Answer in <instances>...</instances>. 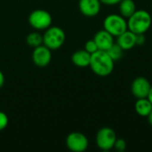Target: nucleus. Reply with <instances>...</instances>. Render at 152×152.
I'll return each mask as SVG.
<instances>
[{
    "mask_svg": "<svg viewBox=\"0 0 152 152\" xmlns=\"http://www.w3.org/2000/svg\"><path fill=\"white\" fill-rule=\"evenodd\" d=\"M115 61L111 59L106 51L98 50L91 54L89 67L92 71L99 77H108L114 69Z\"/></svg>",
    "mask_w": 152,
    "mask_h": 152,
    "instance_id": "f257e3e1",
    "label": "nucleus"
},
{
    "mask_svg": "<svg viewBox=\"0 0 152 152\" xmlns=\"http://www.w3.org/2000/svg\"><path fill=\"white\" fill-rule=\"evenodd\" d=\"M127 20V28L134 34H145L152 24L151 13L146 10H136Z\"/></svg>",
    "mask_w": 152,
    "mask_h": 152,
    "instance_id": "f03ea898",
    "label": "nucleus"
},
{
    "mask_svg": "<svg viewBox=\"0 0 152 152\" xmlns=\"http://www.w3.org/2000/svg\"><path fill=\"white\" fill-rule=\"evenodd\" d=\"M66 40L64 30L56 26H51L45 29L43 35V45L51 50H57L61 48Z\"/></svg>",
    "mask_w": 152,
    "mask_h": 152,
    "instance_id": "7ed1b4c3",
    "label": "nucleus"
},
{
    "mask_svg": "<svg viewBox=\"0 0 152 152\" xmlns=\"http://www.w3.org/2000/svg\"><path fill=\"white\" fill-rule=\"evenodd\" d=\"M103 28L117 37L126 30H127V20L121 14H109L103 20Z\"/></svg>",
    "mask_w": 152,
    "mask_h": 152,
    "instance_id": "20e7f679",
    "label": "nucleus"
},
{
    "mask_svg": "<svg viewBox=\"0 0 152 152\" xmlns=\"http://www.w3.org/2000/svg\"><path fill=\"white\" fill-rule=\"evenodd\" d=\"M29 25L37 30H45L51 27L53 17L49 12L43 9H37L32 11L28 18Z\"/></svg>",
    "mask_w": 152,
    "mask_h": 152,
    "instance_id": "39448f33",
    "label": "nucleus"
},
{
    "mask_svg": "<svg viewBox=\"0 0 152 152\" xmlns=\"http://www.w3.org/2000/svg\"><path fill=\"white\" fill-rule=\"evenodd\" d=\"M117 138L116 132L112 128L105 126L98 130L95 136V142L100 150L108 151L113 149Z\"/></svg>",
    "mask_w": 152,
    "mask_h": 152,
    "instance_id": "423d86ee",
    "label": "nucleus"
},
{
    "mask_svg": "<svg viewBox=\"0 0 152 152\" xmlns=\"http://www.w3.org/2000/svg\"><path fill=\"white\" fill-rule=\"evenodd\" d=\"M66 146L71 151L84 152L89 146V141L84 134L72 132L66 138Z\"/></svg>",
    "mask_w": 152,
    "mask_h": 152,
    "instance_id": "0eeeda50",
    "label": "nucleus"
},
{
    "mask_svg": "<svg viewBox=\"0 0 152 152\" xmlns=\"http://www.w3.org/2000/svg\"><path fill=\"white\" fill-rule=\"evenodd\" d=\"M52 61V50L49 49L45 45H41L35 47L32 53V61L33 63L39 67L45 68L50 64Z\"/></svg>",
    "mask_w": 152,
    "mask_h": 152,
    "instance_id": "6e6552de",
    "label": "nucleus"
},
{
    "mask_svg": "<svg viewBox=\"0 0 152 152\" xmlns=\"http://www.w3.org/2000/svg\"><path fill=\"white\" fill-rule=\"evenodd\" d=\"M151 84L144 77H135L131 84V92L132 94L136 98H147L151 91Z\"/></svg>",
    "mask_w": 152,
    "mask_h": 152,
    "instance_id": "1a4fd4ad",
    "label": "nucleus"
},
{
    "mask_svg": "<svg viewBox=\"0 0 152 152\" xmlns=\"http://www.w3.org/2000/svg\"><path fill=\"white\" fill-rule=\"evenodd\" d=\"M102 7L100 0H78V9L86 17H94L99 14Z\"/></svg>",
    "mask_w": 152,
    "mask_h": 152,
    "instance_id": "9d476101",
    "label": "nucleus"
},
{
    "mask_svg": "<svg viewBox=\"0 0 152 152\" xmlns=\"http://www.w3.org/2000/svg\"><path fill=\"white\" fill-rule=\"evenodd\" d=\"M93 39L96 43L98 49L102 51H108L115 43L114 37L104 28L98 30Z\"/></svg>",
    "mask_w": 152,
    "mask_h": 152,
    "instance_id": "9b49d317",
    "label": "nucleus"
},
{
    "mask_svg": "<svg viewBox=\"0 0 152 152\" xmlns=\"http://www.w3.org/2000/svg\"><path fill=\"white\" fill-rule=\"evenodd\" d=\"M136 34L133 33L129 29L126 30L122 34L117 37L116 43L125 51L131 50L136 45Z\"/></svg>",
    "mask_w": 152,
    "mask_h": 152,
    "instance_id": "f8f14e48",
    "label": "nucleus"
},
{
    "mask_svg": "<svg viewBox=\"0 0 152 152\" xmlns=\"http://www.w3.org/2000/svg\"><path fill=\"white\" fill-rule=\"evenodd\" d=\"M91 61V53L86 52L85 49L77 50L73 53L71 55L72 63L78 68H86L89 67Z\"/></svg>",
    "mask_w": 152,
    "mask_h": 152,
    "instance_id": "ddd939ff",
    "label": "nucleus"
},
{
    "mask_svg": "<svg viewBox=\"0 0 152 152\" xmlns=\"http://www.w3.org/2000/svg\"><path fill=\"white\" fill-rule=\"evenodd\" d=\"M135 112L143 118H147V116L152 110V104L148 98H140L137 99L134 104Z\"/></svg>",
    "mask_w": 152,
    "mask_h": 152,
    "instance_id": "4468645a",
    "label": "nucleus"
},
{
    "mask_svg": "<svg viewBox=\"0 0 152 152\" xmlns=\"http://www.w3.org/2000/svg\"><path fill=\"white\" fill-rule=\"evenodd\" d=\"M118 8L120 14L126 19H128L137 10L134 0H121L118 4Z\"/></svg>",
    "mask_w": 152,
    "mask_h": 152,
    "instance_id": "2eb2a0df",
    "label": "nucleus"
},
{
    "mask_svg": "<svg viewBox=\"0 0 152 152\" xmlns=\"http://www.w3.org/2000/svg\"><path fill=\"white\" fill-rule=\"evenodd\" d=\"M26 43L30 47H37L43 45V35L38 32H31L26 37Z\"/></svg>",
    "mask_w": 152,
    "mask_h": 152,
    "instance_id": "dca6fc26",
    "label": "nucleus"
},
{
    "mask_svg": "<svg viewBox=\"0 0 152 152\" xmlns=\"http://www.w3.org/2000/svg\"><path fill=\"white\" fill-rule=\"evenodd\" d=\"M108 53H109V55L111 57V59L114 61H119V60H121L122 59V57L124 56V52H125V50H123L116 42L113 44V45L108 50V51H106Z\"/></svg>",
    "mask_w": 152,
    "mask_h": 152,
    "instance_id": "f3484780",
    "label": "nucleus"
},
{
    "mask_svg": "<svg viewBox=\"0 0 152 152\" xmlns=\"http://www.w3.org/2000/svg\"><path fill=\"white\" fill-rule=\"evenodd\" d=\"M113 149L118 152H124L126 150V142L122 138H117Z\"/></svg>",
    "mask_w": 152,
    "mask_h": 152,
    "instance_id": "a211bd4d",
    "label": "nucleus"
},
{
    "mask_svg": "<svg viewBox=\"0 0 152 152\" xmlns=\"http://www.w3.org/2000/svg\"><path fill=\"white\" fill-rule=\"evenodd\" d=\"M85 50L86 52H88L89 53H95L96 51H98V47H97V45L96 43L94 42V39H91V40H88L86 41V43L85 44Z\"/></svg>",
    "mask_w": 152,
    "mask_h": 152,
    "instance_id": "6ab92c4d",
    "label": "nucleus"
},
{
    "mask_svg": "<svg viewBox=\"0 0 152 152\" xmlns=\"http://www.w3.org/2000/svg\"><path fill=\"white\" fill-rule=\"evenodd\" d=\"M8 122H9V119H8L7 115L4 112L0 111V132L7 127Z\"/></svg>",
    "mask_w": 152,
    "mask_h": 152,
    "instance_id": "aec40b11",
    "label": "nucleus"
},
{
    "mask_svg": "<svg viewBox=\"0 0 152 152\" xmlns=\"http://www.w3.org/2000/svg\"><path fill=\"white\" fill-rule=\"evenodd\" d=\"M135 42H136V45H139V46L143 45L145 44V42H146L145 34H136Z\"/></svg>",
    "mask_w": 152,
    "mask_h": 152,
    "instance_id": "412c9836",
    "label": "nucleus"
},
{
    "mask_svg": "<svg viewBox=\"0 0 152 152\" xmlns=\"http://www.w3.org/2000/svg\"><path fill=\"white\" fill-rule=\"evenodd\" d=\"M102 4H105V5H109V6H111V5H116V4H118L121 0H100Z\"/></svg>",
    "mask_w": 152,
    "mask_h": 152,
    "instance_id": "4be33fe9",
    "label": "nucleus"
},
{
    "mask_svg": "<svg viewBox=\"0 0 152 152\" xmlns=\"http://www.w3.org/2000/svg\"><path fill=\"white\" fill-rule=\"evenodd\" d=\"M4 84V73L0 70V89L3 87Z\"/></svg>",
    "mask_w": 152,
    "mask_h": 152,
    "instance_id": "5701e85b",
    "label": "nucleus"
},
{
    "mask_svg": "<svg viewBox=\"0 0 152 152\" xmlns=\"http://www.w3.org/2000/svg\"><path fill=\"white\" fill-rule=\"evenodd\" d=\"M147 119H148V122H149L150 126H152V110L151 111V113L147 116Z\"/></svg>",
    "mask_w": 152,
    "mask_h": 152,
    "instance_id": "b1692460",
    "label": "nucleus"
},
{
    "mask_svg": "<svg viewBox=\"0 0 152 152\" xmlns=\"http://www.w3.org/2000/svg\"><path fill=\"white\" fill-rule=\"evenodd\" d=\"M147 98L150 100V102H151V104H152V86H151V91H150L149 95H148V97H147Z\"/></svg>",
    "mask_w": 152,
    "mask_h": 152,
    "instance_id": "393cba45",
    "label": "nucleus"
}]
</instances>
